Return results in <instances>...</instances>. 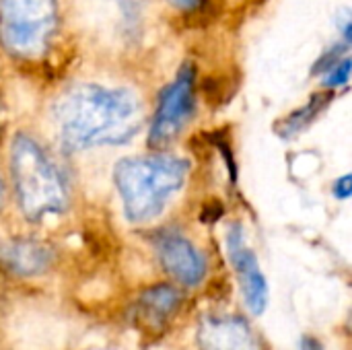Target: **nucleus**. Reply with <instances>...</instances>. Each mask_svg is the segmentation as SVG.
<instances>
[{
  "mask_svg": "<svg viewBox=\"0 0 352 350\" xmlns=\"http://www.w3.org/2000/svg\"><path fill=\"white\" fill-rule=\"evenodd\" d=\"M0 262L16 274L33 276L50 266L52 252L37 241L14 239L0 245Z\"/></svg>",
  "mask_w": 352,
  "mask_h": 350,
  "instance_id": "obj_8",
  "label": "nucleus"
},
{
  "mask_svg": "<svg viewBox=\"0 0 352 350\" xmlns=\"http://www.w3.org/2000/svg\"><path fill=\"white\" fill-rule=\"evenodd\" d=\"M142 124L140 101L126 89L76 85L54 105V128L74 151L128 142Z\"/></svg>",
  "mask_w": 352,
  "mask_h": 350,
  "instance_id": "obj_1",
  "label": "nucleus"
},
{
  "mask_svg": "<svg viewBox=\"0 0 352 350\" xmlns=\"http://www.w3.org/2000/svg\"><path fill=\"white\" fill-rule=\"evenodd\" d=\"M352 194V177L351 175H344L340 177L336 184H334V196L338 200H349Z\"/></svg>",
  "mask_w": 352,
  "mask_h": 350,
  "instance_id": "obj_12",
  "label": "nucleus"
},
{
  "mask_svg": "<svg viewBox=\"0 0 352 350\" xmlns=\"http://www.w3.org/2000/svg\"><path fill=\"white\" fill-rule=\"evenodd\" d=\"M227 245H229V256H231L233 268L239 274L248 307L254 314H262L266 307V301H268V285H266V278L258 266L256 254L245 245L241 229L237 225L231 227L229 237H227Z\"/></svg>",
  "mask_w": 352,
  "mask_h": 350,
  "instance_id": "obj_6",
  "label": "nucleus"
},
{
  "mask_svg": "<svg viewBox=\"0 0 352 350\" xmlns=\"http://www.w3.org/2000/svg\"><path fill=\"white\" fill-rule=\"evenodd\" d=\"M179 305V295L175 289L161 285L155 289H148L140 301H138V311L148 324H163Z\"/></svg>",
  "mask_w": 352,
  "mask_h": 350,
  "instance_id": "obj_10",
  "label": "nucleus"
},
{
  "mask_svg": "<svg viewBox=\"0 0 352 350\" xmlns=\"http://www.w3.org/2000/svg\"><path fill=\"white\" fill-rule=\"evenodd\" d=\"M188 163L171 155L124 159L116 165L113 179L124 212L132 223L155 219L169 198L184 186Z\"/></svg>",
  "mask_w": 352,
  "mask_h": 350,
  "instance_id": "obj_2",
  "label": "nucleus"
},
{
  "mask_svg": "<svg viewBox=\"0 0 352 350\" xmlns=\"http://www.w3.org/2000/svg\"><path fill=\"white\" fill-rule=\"evenodd\" d=\"M351 66L352 64L349 58H344L342 62L334 64L330 68V74L326 78V85L328 87H344L349 83V76H351Z\"/></svg>",
  "mask_w": 352,
  "mask_h": 350,
  "instance_id": "obj_11",
  "label": "nucleus"
},
{
  "mask_svg": "<svg viewBox=\"0 0 352 350\" xmlns=\"http://www.w3.org/2000/svg\"><path fill=\"white\" fill-rule=\"evenodd\" d=\"M157 252L165 270L184 285H198L204 278L206 264L200 252L179 233H161L157 237Z\"/></svg>",
  "mask_w": 352,
  "mask_h": 350,
  "instance_id": "obj_7",
  "label": "nucleus"
},
{
  "mask_svg": "<svg viewBox=\"0 0 352 350\" xmlns=\"http://www.w3.org/2000/svg\"><path fill=\"white\" fill-rule=\"evenodd\" d=\"M204 350H254V334L237 320L208 322L200 332Z\"/></svg>",
  "mask_w": 352,
  "mask_h": 350,
  "instance_id": "obj_9",
  "label": "nucleus"
},
{
  "mask_svg": "<svg viewBox=\"0 0 352 350\" xmlns=\"http://www.w3.org/2000/svg\"><path fill=\"white\" fill-rule=\"evenodd\" d=\"M0 198H2V184H0Z\"/></svg>",
  "mask_w": 352,
  "mask_h": 350,
  "instance_id": "obj_14",
  "label": "nucleus"
},
{
  "mask_svg": "<svg viewBox=\"0 0 352 350\" xmlns=\"http://www.w3.org/2000/svg\"><path fill=\"white\" fill-rule=\"evenodd\" d=\"M56 27V0H0V33L8 50L39 54Z\"/></svg>",
  "mask_w": 352,
  "mask_h": 350,
  "instance_id": "obj_4",
  "label": "nucleus"
},
{
  "mask_svg": "<svg viewBox=\"0 0 352 350\" xmlns=\"http://www.w3.org/2000/svg\"><path fill=\"white\" fill-rule=\"evenodd\" d=\"M169 2H173L179 8H194L200 0H169Z\"/></svg>",
  "mask_w": 352,
  "mask_h": 350,
  "instance_id": "obj_13",
  "label": "nucleus"
},
{
  "mask_svg": "<svg viewBox=\"0 0 352 350\" xmlns=\"http://www.w3.org/2000/svg\"><path fill=\"white\" fill-rule=\"evenodd\" d=\"M10 169L21 210L29 221H41L47 215H60L68 204V188L58 165L27 134L12 142Z\"/></svg>",
  "mask_w": 352,
  "mask_h": 350,
  "instance_id": "obj_3",
  "label": "nucleus"
},
{
  "mask_svg": "<svg viewBox=\"0 0 352 350\" xmlns=\"http://www.w3.org/2000/svg\"><path fill=\"white\" fill-rule=\"evenodd\" d=\"M194 111V70L184 66L177 78L165 89L159 101V109L155 113V122L151 128L148 144L165 146L173 140Z\"/></svg>",
  "mask_w": 352,
  "mask_h": 350,
  "instance_id": "obj_5",
  "label": "nucleus"
}]
</instances>
